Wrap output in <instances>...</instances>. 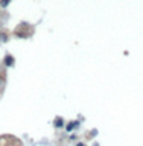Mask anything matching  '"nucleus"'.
I'll use <instances>...</instances> for the list:
<instances>
[{"label":"nucleus","instance_id":"f257e3e1","mask_svg":"<svg viewBox=\"0 0 143 146\" xmlns=\"http://www.w3.org/2000/svg\"><path fill=\"white\" fill-rule=\"evenodd\" d=\"M0 146H23V145L14 135H2L0 137Z\"/></svg>","mask_w":143,"mask_h":146},{"label":"nucleus","instance_id":"f03ea898","mask_svg":"<svg viewBox=\"0 0 143 146\" xmlns=\"http://www.w3.org/2000/svg\"><path fill=\"white\" fill-rule=\"evenodd\" d=\"M6 64H8V66H9V64H12V58L8 56V58H6Z\"/></svg>","mask_w":143,"mask_h":146},{"label":"nucleus","instance_id":"7ed1b4c3","mask_svg":"<svg viewBox=\"0 0 143 146\" xmlns=\"http://www.w3.org/2000/svg\"><path fill=\"white\" fill-rule=\"evenodd\" d=\"M2 88H3V81L0 79V90H2Z\"/></svg>","mask_w":143,"mask_h":146}]
</instances>
